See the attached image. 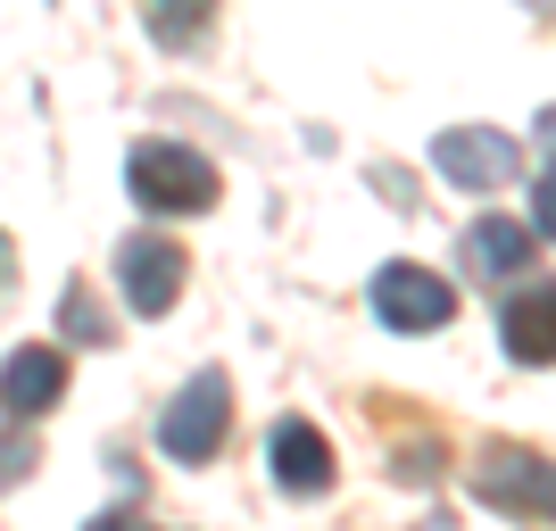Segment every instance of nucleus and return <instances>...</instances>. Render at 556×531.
<instances>
[{"label":"nucleus","mask_w":556,"mask_h":531,"mask_svg":"<svg viewBox=\"0 0 556 531\" xmlns=\"http://www.w3.org/2000/svg\"><path fill=\"white\" fill-rule=\"evenodd\" d=\"M125 191H134L150 216H200L216 208V166L184 141H141L125 159Z\"/></svg>","instance_id":"f257e3e1"},{"label":"nucleus","mask_w":556,"mask_h":531,"mask_svg":"<svg viewBox=\"0 0 556 531\" xmlns=\"http://www.w3.org/2000/svg\"><path fill=\"white\" fill-rule=\"evenodd\" d=\"M225 432H232V382L216 366H200L184 382V391L166 399V416H159V448L175 465H208L216 448H225Z\"/></svg>","instance_id":"f03ea898"},{"label":"nucleus","mask_w":556,"mask_h":531,"mask_svg":"<svg viewBox=\"0 0 556 531\" xmlns=\"http://www.w3.org/2000/svg\"><path fill=\"white\" fill-rule=\"evenodd\" d=\"M473 498L498 507V515H523V523H556V465L532 457V448L490 440L482 457H473Z\"/></svg>","instance_id":"7ed1b4c3"},{"label":"nucleus","mask_w":556,"mask_h":531,"mask_svg":"<svg viewBox=\"0 0 556 531\" xmlns=\"http://www.w3.org/2000/svg\"><path fill=\"white\" fill-rule=\"evenodd\" d=\"M374 316H382V332H441L457 316V291L432 266H382L374 275Z\"/></svg>","instance_id":"20e7f679"},{"label":"nucleus","mask_w":556,"mask_h":531,"mask_svg":"<svg viewBox=\"0 0 556 531\" xmlns=\"http://www.w3.org/2000/svg\"><path fill=\"white\" fill-rule=\"evenodd\" d=\"M116 282H125L134 316H166L184 300V250L166 232H134V241H116Z\"/></svg>","instance_id":"39448f33"},{"label":"nucleus","mask_w":556,"mask_h":531,"mask_svg":"<svg viewBox=\"0 0 556 531\" xmlns=\"http://www.w3.org/2000/svg\"><path fill=\"white\" fill-rule=\"evenodd\" d=\"M59 399H67V357L42 349V341L9 349V366H0V416L25 423V416H50Z\"/></svg>","instance_id":"423d86ee"},{"label":"nucleus","mask_w":556,"mask_h":531,"mask_svg":"<svg viewBox=\"0 0 556 531\" xmlns=\"http://www.w3.org/2000/svg\"><path fill=\"white\" fill-rule=\"evenodd\" d=\"M432 166H441L457 191H498L515 175V141L490 134V125H457V134L432 141Z\"/></svg>","instance_id":"0eeeda50"},{"label":"nucleus","mask_w":556,"mask_h":531,"mask_svg":"<svg viewBox=\"0 0 556 531\" xmlns=\"http://www.w3.org/2000/svg\"><path fill=\"white\" fill-rule=\"evenodd\" d=\"M266 457H275V490H291V498H325L332 490V440L307 416H282L275 440H266Z\"/></svg>","instance_id":"6e6552de"},{"label":"nucleus","mask_w":556,"mask_h":531,"mask_svg":"<svg viewBox=\"0 0 556 531\" xmlns=\"http://www.w3.org/2000/svg\"><path fill=\"white\" fill-rule=\"evenodd\" d=\"M498 332H507V357H515V366H556V282L515 291L507 316H498Z\"/></svg>","instance_id":"1a4fd4ad"},{"label":"nucleus","mask_w":556,"mask_h":531,"mask_svg":"<svg viewBox=\"0 0 556 531\" xmlns=\"http://www.w3.org/2000/svg\"><path fill=\"white\" fill-rule=\"evenodd\" d=\"M465 257H473V275L507 282L532 266V225H507V216H482V225L465 232Z\"/></svg>","instance_id":"9d476101"},{"label":"nucleus","mask_w":556,"mask_h":531,"mask_svg":"<svg viewBox=\"0 0 556 531\" xmlns=\"http://www.w3.org/2000/svg\"><path fill=\"white\" fill-rule=\"evenodd\" d=\"M59 324H67V332H75V341H116V332H109V316H100V307H92V282H67V300H59Z\"/></svg>","instance_id":"9b49d317"},{"label":"nucleus","mask_w":556,"mask_h":531,"mask_svg":"<svg viewBox=\"0 0 556 531\" xmlns=\"http://www.w3.org/2000/svg\"><path fill=\"white\" fill-rule=\"evenodd\" d=\"M200 17H208V0H159V9H150V34H159V42H191Z\"/></svg>","instance_id":"f8f14e48"},{"label":"nucleus","mask_w":556,"mask_h":531,"mask_svg":"<svg viewBox=\"0 0 556 531\" xmlns=\"http://www.w3.org/2000/svg\"><path fill=\"white\" fill-rule=\"evenodd\" d=\"M532 232L556 241V175H540V191H532Z\"/></svg>","instance_id":"ddd939ff"},{"label":"nucleus","mask_w":556,"mask_h":531,"mask_svg":"<svg viewBox=\"0 0 556 531\" xmlns=\"http://www.w3.org/2000/svg\"><path fill=\"white\" fill-rule=\"evenodd\" d=\"M84 531H141L134 515H100V523H84Z\"/></svg>","instance_id":"4468645a"},{"label":"nucleus","mask_w":556,"mask_h":531,"mask_svg":"<svg viewBox=\"0 0 556 531\" xmlns=\"http://www.w3.org/2000/svg\"><path fill=\"white\" fill-rule=\"evenodd\" d=\"M540 141H548V150H556V109H548V116H540Z\"/></svg>","instance_id":"2eb2a0df"},{"label":"nucleus","mask_w":556,"mask_h":531,"mask_svg":"<svg viewBox=\"0 0 556 531\" xmlns=\"http://www.w3.org/2000/svg\"><path fill=\"white\" fill-rule=\"evenodd\" d=\"M532 9H556V0H532Z\"/></svg>","instance_id":"dca6fc26"}]
</instances>
